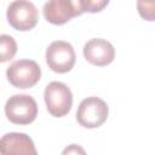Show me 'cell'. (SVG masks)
Returning a JSON list of instances; mask_svg holds the SVG:
<instances>
[{"instance_id": "obj_1", "label": "cell", "mask_w": 155, "mask_h": 155, "mask_svg": "<svg viewBox=\"0 0 155 155\" xmlns=\"http://www.w3.org/2000/svg\"><path fill=\"white\" fill-rule=\"evenodd\" d=\"M6 117L16 125H29L38 116L36 101L29 94H13L5 104Z\"/></svg>"}, {"instance_id": "obj_2", "label": "cell", "mask_w": 155, "mask_h": 155, "mask_svg": "<svg viewBox=\"0 0 155 155\" xmlns=\"http://www.w3.org/2000/svg\"><path fill=\"white\" fill-rule=\"evenodd\" d=\"M44 98L48 113L54 117L65 116L73 105V93L70 88L61 81L50 82L45 87Z\"/></svg>"}, {"instance_id": "obj_3", "label": "cell", "mask_w": 155, "mask_h": 155, "mask_svg": "<svg viewBox=\"0 0 155 155\" xmlns=\"http://www.w3.org/2000/svg\"><path fill=\"white\" fill-rule=\"evenodd\" d=\"M109 114L108 104L98 97H87L81 101L76 111L78 122L86 128H96L102 126Z\"/></svg>"}, {"instance_id": "obj_4", "label": "cell", "mask_w": 155, "mask_h": 155, "mask_svg": "<svg viewBox=\"0 0 155 155\" xmlns=\"http://www.w3.org/2000/svg\"><path fill=\"white\" fill-rule=\"evenodd\" d=\"M6 76L12 86L17 88H29L39 82L41 69L35 61L19 59L7 68Z\"/></svg>"}, {"instance_id": "obj_5", "label": "cell", "mask_w": 155, "mask_h": 155, "mask_svg": "<svg viewBox=\"0 0 155 155\" xmlns=\"http://www.w3.org/2000/svg\"><path fill=\"white\" fill-rule=\"evenodd\" d=\"M10 25L21 31L33 29L38 23V10L29 0H15L10 4L6 12Z\"/></svg>"}, {"instance_id": "obj_6", "label": "cell", "mask_w": 155, "mask_h": 155, "mask_svg": "<svg viewBox=\"0 0 155 155\" xmlns=\"http://www.w3.org/2000/svg\"><path fill=\"white\" fill-rule=\"evenodd\" d=\"M75 51L71 44L67 41L56 40L46 50V63L54 73L63 74L70 71L75 64Z\"/></svg>"}, {"instance_id": "obj_7", "label": "cell", "mask_w": 155, "mask_h": 155, "mask_svg": "<svg viewBox=\"0 0 155 155\" xmlns=\"http://www.w3.org/2000/svg\"><path fill=\"white\" fill-rule=\"evenodd\" d=\"M84 57L87 62L97 67L110 64L115 57L114 46L105 39L96 38L88 40L84 46Z\"/></svg>"}, {"instance_id": "obj_8", "label": "cell", "mask_w": 155, "mask_h": 155, "mask_svg": "<svg viewBox=\"0 0 155 155\" xmlns=\"http://www.w3.org/2000/svg\"><path fill=\"white\" fill-rule=\"evenodd\" d=\"M0 154L11 155V154H25L35 155L36 149L33 139L25 133L10 132L4 134L0 138Z\"/></svg>"}, {"instance_id": "obj_9", "label": "cell", "mask_w": 155, "mask_h": 155, "mask_svg": "<svg viewBox=\"0 0 155 155\" xmlns=\"http://www.w3.org/2000/svg\"><path fill=\"white\" fill-rule=\"evenodd\" d=\"M44 17L51 24L61 25L76 17L69 0H48L42 8Z\"/></svg>"}, {"instance_id": "obj_10", "label": "cell", "mask_w": 155, "mask_h": 155, "mask_svg": "<svg viewBox=\"0 0 155 155\" xmlns=\"http://www.w3.org/2000/svg\"><path fill=\"white\" fill-rule=\"evenodd\" d=\"M17 52L16 40L7 34L0 35V63L11 61Z\"/></svg>"}, {"instance_id": "obj_11", "label": "cell", "mask_w": 155, "mask_h": 155, "mask_svg": "<svg viewBox=\"0 0 155 155\" xmlns=\"http://www.w3.org/2000/svg\"><path fill=\"white\" fill-rule=\"evenodd\" d=\"M138 12L142 18L147 21H154L155 18V0H138Z\"/></svg>"}, {"instance_id": "obj_12", "label": "cell", "mask_w": 155, "mask_h": 155, "mask_svg": "<svg viewBox=\"0 0 155 155\" xmlns=\"http://www.w3.org/2000/svg\"><path fill=\"white\" fill-rule=\"evenodd\" d=\"M80 2L84 12L96 13L102 11L109 4V0H80Z\"/></svg>"}, {"instance_id": "obj_13", "label": "cell", "mask_w": 155, "mask_h": 155, "mask_svg": "<svg viewBox=\"0 0 155 155\" xmlns=\"http://www.w3.org/2000/svg\"><path fill=\"white\" fill-rule=\"evenodd\" d=\"M71 151H75V153H76V151H80V153H84V150H82V149H79V148L76 149V148H75V144H71V148H69V149H65L63 153L65 154V153H71Z\"/></svg>"}]
</instances>
